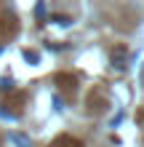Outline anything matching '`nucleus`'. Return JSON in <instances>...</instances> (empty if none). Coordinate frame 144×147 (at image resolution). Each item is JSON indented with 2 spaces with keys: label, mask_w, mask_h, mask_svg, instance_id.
I'll return each mask as SVG.
<instances>
[{
  "label": "nucleus",
  "mask_w": 144,
  "mask_h": 147,
  "mask_svg": "<svg viewBox=\"0 0 144 147\" xmlns=\"http://www.w3.org/2000/svg\"><path fill=\"white\" fill-rule=\"evenodd\" d=\"M11 142H13L16 147H32V142H29L27 134H11Z\"/></svg>",
  "instance_id": "f03ea898"
},
{
  "label": "nucleus",
  "mask_w": 144,
  "mask_h": 147,
  "mask_svg": "<svg viewBox=\"0 0 144 147\" xmlns=\"http://www.w3.org/2000/svg\"><path fill=\"white\" fill-rule=\"evenodd\" d=\"M35 13L40 16V19H43V16L48 13V11H46V0H40V3H38V8H35Z\"/></svg>",
  "instance_id": "20e7f679"
},
{
  "label": "nucleus",
  "mask_w": 144,
  "mask_h": 147,
  "mask_svg": "<svg viewBox=\"0 0 144 147\" xmlns=\"http://www.w3.org/2000/svg\"><path fill=\"white\" fill-rule=\"evenodd\" d=\"M0 91H11V80H8V78L0 80Z\"/></svg>",
  "instance_id": "39448f33"
},
{
  "label": "nucleus",
  "mask_w": 144,
  "mask_h": 147,
  "mask_svg": "<svg viewBox=\"0 0 144 147\" xmlns=\"http://www.w3.org/2000/svg\"><path fill=\"white\" fill-rule=\"evenodd\" d=\"M125 59H128L125 48H115L112 51V67H115V70H125Z\"/></svg>",
  "instance_id": "f257e3e1"
},
{
  "label": "nucleus",
  "mask_w": 144,
  "mask_h": 147,
  "mask_svg": "<svg viewBox=\"0 0 144 147\" xmlns=\"http://www.w3.org/2000/svg\"><path fill=\"white\" fill-rule=\"evenodd\" d=\"M54 24H59V27H70L72 19H70V16H54Z\"/></svg>",
  "instance_id": "7ed1b4c3"
}]
</instances>
